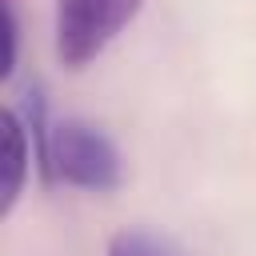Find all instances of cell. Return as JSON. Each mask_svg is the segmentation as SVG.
Here are the masks:
<instances>
[{"label":"cell","mask_w":256,"mask_h":256,"mask_svg":"<svg viewBox=\"0 0 256 256\" xmlns=\"http://www.w3.org/2000/svg\"><path fill=\"white\" fill-rule=\"evenodd\" d=\"M36 136V164L48 180L84 188V192H112L124 180V156L116 140L84 116H56L48 120L44 96L32 88V112H24Z\"/></svg>","instance_id":"cell-1"},{"label":"cell","mask_w":256,"mask_h":256,"mask_svg":"<svg viewBox=\"0 0 256 256\" xmlns=\"http://www.w3.org/2000/svg\"><path fill=\"white\" fill-rule=\"evenodd\" d=\"M144 0H56V56L68 68L92 64L136 16Z\"/></svg>","instance_id":"cell-2"},{"label":"cell","mask_w":256,"mask_h":256,"mask_svg":"<svg viewBox=\"0 0 256 256\" xmlns=\"http://www.w3.org/2000/svg\"><path fill=\"white\" fill-rule=\"evenodd\" d=\"M0 124H4V212H12L24 192L28 168L36 160V136H32L24 112H16V108H4Z\"/></svg>","instance_id":"cell-3"},{"label":"cell","mask_w":256,"mask_h":256,"mask_svg":"<svg viewBox=\"0 0 256 256\" xmlns=\"http://www.w3.org/2000/svg\"><path fill=\"white\" fill-rule=\"evenodd\" d=\"M108 256H184L168 236H156L148 228H124L108 240Z\"/></svg>","instance_id":"cell-4"},{"label":"cell","mask_w":256,"mask_h":256,"mask_svg":"<svg viewBox=\"0 0 256 256\" xmlns=\"http://www.w3.org/2000/svg\"><path fill=\"white\" fill-rule=\"evenodd\" d=\"M16 44H20V20H16V4L4 0V76L16 68Z\"/></svg>","instance_id":"cell-5"}]
</instances>
